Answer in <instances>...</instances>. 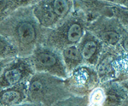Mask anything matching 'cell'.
Segmentation results:
<instances>
[{
	"label": "cell",
	"instance_id": "cell-1",
	"mask_svg": "<svg viewBox=\"0 0 128 106\" xmlns=\"http://www.w3.org/2000/svg\"><path fill=\"white\" fill-rule=\"evenodd\" d=\"M48 30L35 17L34 5L20 8L1 20V36L17 49L20 57H30L43 45Z\"/></svg>",
	"mask_w": 128,
	"mask_h": 106
},
{
	"label": "cell",
	"instance_id": "cell-2",
	"mask_svg": "<svg viewBox=\"0 0 128 106\" xmlns=\"http://www.w3.org/2000/svg\"><path fill=\"white\" fill-rule=\"evenodd\" d=\"M70 95L65 79L52 74L35 72L28 82V102L54 106Z\"/></svg>",
	"mask_w": 128,
	"mask_h": 106
},
{
	"label": "cell",
	"instance_id": "cell-3",
	"mask_svg": "<svg viewBox=\"0 0 128 106\" xmlns=\"http://www.w3.org/2000/svg\"><path fill=\"white\" fill-rule=\"evenodd\" d=\"M86 21L81 16H70L53 29H49L43 45L62 51L78 45L86 32Z\"/></svg>",
	"mask_w": 128,
	"mask_h": 106
},
{
	"label": "cell",
	"instance_id": "cell-4",
	"mask_svg": "<svg viewBox=\"0 0 128 106\" xmlns=\"http://www.w3.org/2000/svg\"><path fill=\"white\" fill-rule=\"evenodd\" d=\"M28 59L35 72L46 73L65 80L68 77L62 54L58 50L41 45L28 57Z\"/></svg>",
	"mask_w": 128,
	"mask_h": 106
},
{
	"label": "cell",
	"instance_id": "cell-5",
	"mask_svg": "<svg viewBox=\"0 0 128 106\" xmlns=\"http://www.w3.org/2000/svg\"><path fill=\"white\" fill-rule=\"evenodd\" d=\"M87 30L92 33L107 46H118L125 34L128 32L114 16H101L87 26Z\"/></svg>",
	"mask_w": 128,
	"mask_h": 106
},
{
	"label": "cell",
	"instance_id": "cell-6",
	"mask_svg": "<svg viewBox=\"0 0 128 106\" xmlns=\"http://www.w3.org/2000/svg\"><path fill=\"white\" fill-rule=\"evenodd\" d=\"M35 74L28 57H18L9 60L4 67H2L1 89L16 86L22 82L28 81Z\"/></svg>",
	"mask_w": 128,
	"mask_h": 106
},
{
	"label": "cell",
	"instance_id": "cell-7",
	"mask_svg": "<svg viewBox=\"0 0 128 106\" xmlns=\"http://www.w3.org/2000/svg\"><path fill=\"white\" fill-rule=\"evenodd\" d=\"M66 85L71 93L87 96L96 88L98 78L96 73L90 66H80L66 79Z\"/></svg>",
	"mask_w": 128,
	"mask_h": 106
},
{
	"label": "cell",
	"instance_id": "cell-8",
	"mask_svg": "<svg viewBox=\"0 0 128 106\" xmlns=\"http://www.w3.org/2000/svg\"><path fill=\"white\" fill-rule=\"evenodd\" d=\"M104 45L92 33L86 30L84 37L78 44L84 63L88 66L96 65L102 56Z\"/></svg>",
	"mask_w": 128,
	"mask_h": 106
},
{
	"label": "cell",
	"instance_id": "cell-9",
	"mask_svg": "<svg viewBox=\"0 0 128 106\" xmlns=\"http://www.w3.org/2000/svg\"><path fill=\"white\" fill-rule=\"evenodd\" d=\"M28 82L1 89L0 106H16L28 101Z\"/></svg>",
	"mask_w": 128,
	"mask_h": 106
},
{
	"label": "cell",
	"instance_id": "cell-10",
	"mask_svg": "<svg viewBox=\"0 0 128 106\" xmlns=\"http://www.w3.org/2000/svg\"><path fill=\"white\" fill-rule=\"evenodd\" d=\"M105 98L104 106H121L128 92L117 81H110L104 84Z\"/></svg>",
	"mask_w": 128,
	"mask_h": 106
},
{
	"label": "cell",
	"instance_id": "cell-11",
	"mask_svg": "<svg viewBox=\"0 0 128 106\" xmlns=\"http://www.w3.org/2000/svg\"><path fill=\"white\" fill-rule=\"evenodd\" d=\"M62 54L63 61L68 74H71L77 68L80 67L82 63H84L83 57H82L81 52H80V47L78 45H74L66 47L65 49L62 51Z\"/></svg>",
	"mask_w": 128,
	"mask_h": 106
},
{
	"label": "cell",
	"instance_id": "cell-12",
	"mask_svg": "<svg viewBox=\"0 0 128 106\" xmlns=\"http://www.w3.org/2000/svg\"><path fill=\"white\" fill-rule=\"evenodd\" d=\"M54 11L60 22L66 20L73 8L72 0H44Z\"/></svg>",
	"mask_w": 128,
	"mask_h": 106
},
{
	"label": "cell",
	"instance_id": "cell-13",
	"mask_svg": "<svg viewBox=\"0 0 128 106\" xmlns=\"http://www.w3.org/2000/svg\"><path fill=\"white\" fill-rule=\"evenodd\" d=\"M40 0H1V20L20 8L34 5Z\"/></svg>",
	"mask_w": 128,
	"mask_h": 106
},
{
	"label": "cell",
	"instance_id": "cell-14",
	"mask_svg": "<svg viewBox=\"0 0 128 106\" xmlns=\"http://www.w3.org/2000/svg\"><path fill=\"white\" fill-rule=\"evenodd\" d=\"M0 45H1V61L4 60H10L19 57L17 49L10 42L5 38L1 36V40H0Z\"/></svg>",
	"mask_w": 128,
	"mask_h": 106
},
{
	"label": "cell",
	"instance_id": "cell-15",
	"mask_svg": "<svg viewBox=\"0 0 128 106\" xmlns=\"http://www.w3.org/2000/svg\"><path fill=\"white\" fill-rule=\"evenodd\" d=\"M111 15L119 20V22L128 29V7L112 4L110 5Z\"/></svg>",
	"mask_w": 128,
	"mask_h": 106
},
{
	"label": "cell",
	"instance_id": "cell-16",
	"mask_svg": "<svg viewBox=\"0 0 128 106\" xmlns=\"http://www.w3.org/2000/svg\"><path fill=\"white\" fill-rule=\"evenodd\" d=\"M89 102L88 96L68 97L58 102L54 106H87Z\"/></svg>",
	"mask_w": 128,
	"mask_h": 106
},
{
	"label": "cell",
	"instance_id": "cell-17",
	"mask_svg": "<svg viewBox=\"0 0 128 106\" xmlns=\"http://www.w3.org/2000/svg\"><path fill=\"white\" fill-rule=\"evenodd\" d=\"M80 5L86 6V8H95L96 10H98L99 7H101L102 9L104 10V7L106 5H110V2L108 0H76Z\"/></svg>",
	"mask_w": 128,
	"mask_h": 106
},
{
	"label": "cell",
	"instance_id": "cell-18",
	"mask_svg": "<svg viewBox=\"0 0 128 106\" xmlns=\"http://www.w3.org/2000/svg\"><path fill=\"white\" fill-rule=\"evenodd\" d=\"M118 47L120 49L121 52L123 51V52L128 53V32L125 34L123 39H121V41L118 45Z\"/></svg>",
	"mask_w": 128,
	"mask_h": 106
},
{
	"label": "cell",
	"instance_id": "cell-19",
	"mask_svg": "<svg viewBox=\"0 0 128 106\" xmlns=\"http://www.w3.org/2000/svg\"><path fill=\"white\" fill-rule=\"evenodd\" d=\"M108 1L112 4H115V5L128 7V0H108Z\"/></svg>",
	"mask_w": 128,
	"mask_h": 106
},
{
	"label": "cell",
	"instance_id": "cell-20",
	"mask_svg": "<svg viewBox=\"0 0 128 106\" xmlns=\"http://www.w3.org/2000/svg\"><path fill=\"white\" fill-rule=\"evenodd\" d=\"M16 106H44V104H41V103H32V102H28L26 103H20L19 105H16Z\"/></svg>",
	"mask_w": 128,
	"mask_h": 106
},
{
	"label": "cell",
	"instance_id": "cell-21",
	"mask_svg": "<svg viewBox=\"0 0 128 106\" xmlns=\"http://www.w3.org/2000/svg\"><path fill=\"white\" fill-rule=\"evenodd\" d=\"M118 82L120 84V86L128 92V77L126 79H125V80H120V81H118Z\"/></svg>",
	"mask_w": 128,
	"mask_h": 106
},
{
	"label": "cell",
	"instance_id": "cell-22",
	"mask_svg": "<svg viewBox=\"0 0 128 106\" xmlns=\"http://www.w3.org/2000/svg\"><path fill=\"white\" fill-rule=\"evenodd\" d=\"M121 106H128V95L126 97V98L124 99L122 104H121Z\"/></svg>",
	"mask_w": 128,
	"mask_h": 106
}]
</instances>
